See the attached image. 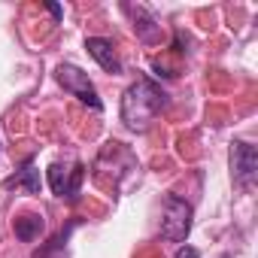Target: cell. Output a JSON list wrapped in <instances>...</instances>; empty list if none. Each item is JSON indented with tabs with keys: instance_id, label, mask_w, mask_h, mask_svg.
Returning a JSON list of instances; mask_svg holds the SVG:
<instances>
[{
	"instance_id": "1",
	"label": "cell",
	"mask_w": 258,
	"mask_h": 258,
	"mask_svg": "<svg viewBox=\"0 0 258 258\" xmlns=\"http://www.w3.org/2000/svg\"><path fill=\"white\" fill-rule=\"evenodd\" d=\"M167 103H170L167 91L161 85H155L149 76H140L121 94V121L127 131H146Z\"/></svg>"
},
{
	"instance_id": "2",
	"label": "cell",
	"mask_w": 258,
	"mask_h": 258,
	"mask_svg": "<svg viewBox=\"0 0 258 258\" xmlns=\"http://www.w3.org/2000/svg\"><path fill=\"white\" fill-rule=\"evenodd\" d=\"M191 204L182 201L179 195H167L161 204V237L170 243H182L191 234Z\"/></svg>"
},
{
	"instance_id": "3",
	"label": "cell",
	"mask_w": 258,
	"mask_h": 258,
	"mask_svg": "<svg viewBox=\"0 0 258 258\" xmlns=\"http://www.w3.org/2000/svg\"><path fill=\"white\" fill-rule=\"evenodd\" d=\"M55 79H58V85L67 91V94H73V97H79L82 103H88L91 109H100L103 103H100V97H97V88H94V82L88 79V73L85 70H79L76 64H61L58 70H55Z\"/></svg>"
},
{
	"instance_id": "4",
	"label": "cell",
	"mask_w": 258,
	"mask_h": 258,
	"mask_svg": "<svg viewBox=\"0 0 258 258\" xmlns=\"http://www.w3.org/2000/svg\"><path fill=\"white\" fill-rule=\"evenodd\" d=\"M231 173L240 188H252V182L258 176V149L252 143H246V140L231 143Z\"/></svg>"
},
{
	"instance_id": "5",
	"label": "cell",
	"mask_w": 258,
	"mask_h": 258,
	"mask_svg": "<svg viewBox=\"0 0 258 258\" xmlns=\"http://www.w3.org/2000/svg\"><path fill=\"white\" fill-rule=\"evenodd\" d=\"M49 185L58 198H67V201H76L79 198V188H82V179H85V167L82 164H73L70 170L64 164H52L49 170Z\"/></svg>"
},
{
	"instance_id": "6",
	"label": "cell",
	"mask_w": 258,
	"mask_h": 258,
	"mask_svg": "<svg viewBox=\"0 0 258 258\" xmlns=\"http://www.w3.org/2000/svg\"><path fill=\"white\" fill-rule=\"evenodd\" d=\"M85 49H88V55H91L106 73H112V76L121 73V61H118V55H115V49H112L109 40H103V37H88V40H85Z\"/></svg>"
},
{
	"instance_id": "7",
	"label": "cell",
	"mask_w": 258,
	"mask_h": 258,
	"mask_svg": "<svg viewBox=\"0 0 258 258\" xmlns=\"http://www.w3.org/2000/svg\"><path fill=\"white\" fill-rule=\"evenodd\" d=\"M127 16L134 19V31H137V37L143 40V43H155L158 40V34H161V25L152 19V13L146 10V7H131V4H124L121 7Z\"/></svg>"
},
{
	"instance_id": "8",
	"label": "cell",
	"mask_w": 258,
	"mask_h": 258,
	"mask_svg": "<svg viewBox=\"0 0 258 258\" xmlns=\"http://www.w3.org/2000/svg\"><path fill=\"white\" fill-rule=\"evenodd\" d=\"M4 188H25L28 195H40L43 182H40V170H37V164L28 158V161H25V167H22L16 176H10V179L4 182Z\"/></svg>"
},
{
	"instance_id": "9",
	"label": "cell",
	"mask_w": 258,
	"mask_h": 258,
	"mask_svg": "<svg viewBox=\"0 0 258 258\" xmlns=\"http://www.w3.org/2000/svg\"><path fill=\"white\" fill-rule=\"evenodd\" d=\"M40 231H43V216L28 213V216H19V219H16V237H19V240L31 243V240L40 237Z\"/></svg>"
},
{
	"instance_id": "10",
	"label": "cell",
	"mask_w": 258,
	"mask_h": 258,
	"mask_svg": "<svg viewBox=\"0 0 258 258\" xmlns=\"http://www.w3.org/2000/svg\"><path fill=\"white\" fill-rule=\"evenodd\" d=\"M70 228H73V225H70ZM70 228H67V231H61L58 237H52V243H49L46 249H37V252H34V258H55V255L64 249V243H67V237H70Z\"/></svg>"
},
{
	"instance_id": "11",
	"label": "cell",
	"mask_w": 258,
	"mask_h": 258,
	"mask_svg": "<svg viewBox=\"0 0 258 258\" xmlns=\"http://www.w3.org/2000/svg\"><path fill=\"white\" fill-rule=\"evenodd\" d=\"M176 258H201V252H198L195 246H179V252H176Z\"/></svg>"
},
{
	"instance_id": "12",
	"label": "cell",
	"mask_w": 258,
	"mask_h": 258,
	"mask_svg": "<svg viewBox=\"0 0 258 258\" xmlns=\"http://www.w3.org/2000/svg\"><path fill=\"white\" fill-rule=\"evenodd\" d=\"M222 258H234V255H231V252H222Z\"/></svg>"
}]
</instances>
